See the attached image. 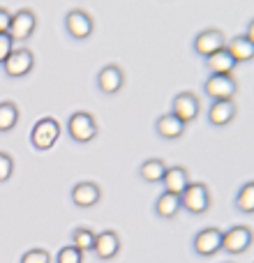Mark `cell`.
Listing matches in <instances>:
<instances>
[{
	"label": "cell",
	"mask_w": 254,
	"mask_h": 263,
	"mask_svg": "<svg viewBox=\"0 0 254 263\" xmlns=\"http://www.w3.org/2000/svg\"><path fill=\"white\" fill-rule=\"evenodd\" d=\"M252 242H254V233H252L250 227H245V224H236V227L222 231V250L231 256L245 254V252L252 247Z\"/></svg>",
	"instance_id": "cell-4"
},
{
	"label": "cell",
	"mask_w": 254,
	"mask_h": 263,
	"mask_svg": "<svg viewBox=\"0 0 254 263\" xmlns=\"http://www.w3.org/2000/svg\"><path fill=\"white\" fill-rule=\"evenodd\" d=\"M97 90L102 92V95H116V92H120V88L125 86V74L123 69H120V65H104V67L97 72Z\"/></svg>",
	"instance_id": "cell-12"
},
{
	"label": "cell",
	"mask_w": 254,
	"mask_h": 263,
	"mask_svg": "<svg viewBox=\"0 0 254 263\" xmlns=\"http://www.w3.org/2000/svg\"><path fill=\"white\" fill-rule=\"evenodd\" d=\"M238 213L243 215H254V180L241 185V190L236 192V201H233Z\"/></svg>",
	"instance_id": "cell-22"
},
{
	"label": "cell",
	"mask_w": 254,
	"mask_h": 263,
	"mask_svg": "<svg viewBox=\"0 0 254 263\" xmlns=\"http://www.w3.org/2000/svg\"><path fill=\"white\" fill-rule=\"evenodd\" d=\"M167 168L169 166L164 164V159L150 157V159H146V162L139 166V176H141V180H143V182H150V185H155V182H162Z\"/></svg>",
	"instance_id": "cell-21"
},
{
	"label": "cell",
	"mask_w": 254,
	"mask_h": 263,
	"mask_svg": "<svg viewBox=\"0 0 254 263\" xmlns=\"http://www.w3.org/2000/svg\"><path fill=\"white\" fill-rule=\"evenodd\" d=\"M204 90L213 102L233 100V95H236V90H238V83H236V79H233V74H210L204 81Z\"/></svg>",
	"instance_id": "cell-7"
},
{
	"label": "cell",
	"mask_w": 254,
	"mask_h": 263,
	"mask_svg": "<svg viewBox=\"0 0 254 263\" xmlns=\"http://www.w3.org/2000/svg\"><path fill=\"white\" fill-rule=\"evenodd\" d=\"M95 236L97 233L93 231V229L79 227L72 231V245L79 247L81 252H93V247H95Z\"/></svg>",
	"instance_id": "cell-24"
},
{
	"label": "cell",
	"mask_w": 254,
	"mask_h": 263,
	"mask_svg": "<svg viewBox=\"0 0 254 263\" xmlns=\"http://www.w3.org/2000/svg\"><path fill=\"white\" fill-rule=\"evenodd\" d=\"M162 185H164V192L180 196L185 192V187L190 185V173H187L185 166H169L162 178Z\"/></svg>",
	"instance_id": "cell-17"
},
{
	"label": "cell",
	"mask_w": 254,
	"mask_h": 263,
	"mask_svg": "<svg viewBox=\"0 0 254 263\" xmlns=\"http://www.w3.org/2000/svg\"><path fill=\"white\" fill-rule=\"evenodd\" d=\"M227 51L236 63H250L254 60V42H250L245 35H236L227 40Z\"/></svg>",
	"instance_id": "cell-19"
},
{
	"label": "cell",
	"mask_w": 254,
	"mask_h": 263,
	"mask_svg": "<svg viewBox=\"0 0 254 263\" xmlns=\"http://www.w3.org/2000/svg\"><path fill=\"white\" fill-rule=\"evenodd\" d=\"M12 49H14L12 35H9V32H0V65L7 60V55L12 53Z\"/></svg>",
	"instance_id": "cell-28"
},
{
	"label": "cell",
	"mask_w": 254,
	"mask_h": 263,
	"mask_svg": "<svg viewBox=\"0 0 254 263\" xmlns=\"http://www.w3.org/2000/svg\"><path fill=\"white\" fill-rule=\"evenodd\" d=\"M180 205L190 215H204L210 210V190L206 182H190L180 194Z\"/></svg>",
	"instance_id": "cell-3"
},
{
	"label": "cell",
	"mask_w": 254,
	"mask_h": 263,
	"mask_svg": "<svg viewBox=\"0 0 254 263\" xmlns=\"http://www.w3.org/2000/svg\"><path fill=\"white\" fill-rule=\"evenodd\" d=\"M95 256L100 261H111L114 256H118L120 252V238L116 231H102L95 236V247H93Z\"/></svg>",
	"instance_id": "cell-15"
},
{
	"label": "cell",
	"mask_w": 254,
	"mask_h": 263,
	"mask_svg": "<svg viewBox=\"0 0 254 263\" xmlns=\"http://www.w3.org/2000/svg\"><path fill=\"white\" fill-rule=\"evenodd\" d=\"M9 18H12V14H9L5 7H0V32L9 30Z\"/></svg>",
	"instance_id": "cell-29"
},
{
	"label": "cell",
	"mask_w": 254,
	"mask_h": 263,
	"mask_svg": "<svg viewBox=\"0 0 254 263\" xmlns=\"http://www.w3.org/2000/svg\"><path fill=\"white\" fill-rule=\"evenodd\" d=\"M14 173V159L9 153H0V182H7Z\"/></svg>",
	"instance_id": "cell-27"
},
{
	"label": "cell",
	"mask_w": 254,
	"mask_h": 263,
	"mask_svg": "<svg viewBox=\"0 0 254 263\" xmlns=\"http://www.w3.org/2000/svg\"><path fill=\"white\" fill-rule=\"evenodd\" d=\"M69 199L77 208H93V205L100 203L102 199V190L97 182H90V180H83V182H77L69 192Z\"/></svg>",
	"instance_id": "cell-13"
},
{
	"label": "cell",
	"mask_w": 254,
	"mask_h": 263,
	"mask_svg": "<svg viewBox=\"0 0 254 263\" xmlns=\"http://www.w3.org/2000/svg\"><path fill=\"white\" fill-rule=\"evenodd\" d=\"M192 250L199 256H204V259L215 256L217 252H222V231H220L217 227L201 229L194 236V240H192Z\"/></svg>",
	"instance_id": "cell-9"
},
{
	"label": "cell",
	"mask_w": 254,
	"mask_h": 263,
	"mask_svg": "<svg viewBox=\"0 0 254 263\" xmlns=\"http://www.w3.org/2000/svg\"><path fill=\"white\" fill-rule=\"evenodd\" d=\"M37 30V14L32 12V9L23 7L19 9V12L12 14V18H9V35H12L14 42H26L30 40L32 35H35Z\"/></svg>",
	"instance_id": "cell-6"
},
{
	"label": "cell",
	"mask_w": 254,
	"mask_h": 263,
	"mask_svg": "<svg viewBox=\"0 0 254 263\" xmlns=\"http://www.w3.org/2000/svg\"><path fill=\"white\" fill-rule=\"evenodd\" d=\"M206 60V69H208L210 74H231L233 69H236V60L231 58V53L227 51V46L220 51H215L213 55H208Z\"/></svg>",
	"instance_id": "cell-18"
},
{
	"label": "cell",
	"mask_w": 254,
	"mask_h": 263,
	"mask_svg": "<svg viewBox=\"0 0 254 263\" xmlns=\"http://www.w3.org/2000/svg\"><path fill=\"white\" fill-rule=\"evenodd\" d=\"M65 32L77 42L88 40L95 32V21L86 9H69L65 16Z\"/></svg>",
	"instance_id": "cell-5"
},
{
	"label": "cell",
	"mask_w": 254,
	"mask_h": 263,
	"mask_svg": "<svg viewBox=\"0 0 254 263\" xmlns=\"http://www.w3.org/2000/svg\"><path fill=\"white\" fill-rule=\"evenodd\" d=\"M97 132H100L97 120L88 111H74L67 118V134L74 143H90L97 139Z\"/></svg>",
	"instance_id": "cell-1"
},
{
	"label": "cell",
	"mask_w": 254,
	"mask_h": 263,
	"mask_svg": "<svg viewBox=\"0 0 254 263\" xmlns=\"http://www.w3.org/2000/svg\"><path fill=\"white\" fill-rule=\"evenodd\" d=\"M60 132H63V127H60V123L56 118H51V116L40 118L30 129V145L35 150H40V153L51 150L56 145V141L60 139Z\"/></svg>",
	"instance_id": "cell-2"
},
{
	"label": "cell",
	"mask_w": 254,
	"mask_h": 263,
	"mask_svg": "<svg viewBox=\"0 0 254 263\" xmlns=\"http://www.w3.org/2000/svg\"><path fill=\"white\" fill-rule=\"evenodd\" d=\"M183 210L180 205V196L178 194H169V192H162L155 201V215L159 219H173L178 213Z\"/></svg>",
	"instance_id": "cell-20"
},
{
	"label": "cell",
	"mask_w": 254,
	"mask_h": 263,
	"mask_svg": "<svg viewBox=\"0 0 254 263\" xmlns=\"http://www.w3.org/2000/svg\"><path fill=\"white\" fill-rule=\"evenodd\" d=\"M171 114L178 116V118H180L185 125L194 123V120L199 118V114H201L199 97H196L194 92H190V90L178 92V95L173 97V102H171Z\"/></svg>",
	"instance_id": "cell-10"
},
{
	"label": "cell",
	"mask_w": 254,
	"mask_h": 263,
	"mask_svg": "<svg viewBox=\"0 0 254 263\" xmlns=\"http://www.w3.org/2000/svg\"><path fill=\"white\" fill-rule=\"evenodd\" d=\"M19 118H21V111H19V106L14 104V102H0V132H12L16 127Z\"/></svg>",
	"instance_id": "cell-23"
},
{
	"label": "cell",
	"mask_w": 254,
	"mask_h": 263,
	"mask_svg": "<svg viewBox=\"0 0 254 263\" xmlns=\"http://www.w3.org/2000/svg\"><path fill=\"white\" fill-rule=\"evenodd\" d=\"M224 46H227V37H224V32L217 30V28H206V30H201L199 35L194 37L192 49H194L196 55L208 58V55H213L215 51L224 49Z\"/></svg>",
	"instance_id": "cell-11"
},
{
	"label": "cell",
	"mask_w": 254,
	"mask_h": 263,
	"mask_svg": "<svg viewBox=\"0 0 254 263\" xmlns=\"http://www.w3.org/2000/svg\"><path fill=\"white\" fill-rule=\"evenodd\" d=\"M56 263H83V252L74 245H67L58 252L56 256Z\"/></svg>",
	"instance_id": "cell-25"
},
{
	"label": "cell",
	"mask_w": 254,
	"mask_h": 263,
	"mask_svg": "<svg viewBox=\"0 0 254 263\" xmlns=\"http://www.w3.org/2000/svg\"><path fill=\"white\" fill-rule=\"evenodd\" d=\"M187 125L183 123L178 116H173L171 111L169 114H162L157 120H155V132H157L159 139H167V141H176L185 134Z\"/></svg>",
	"instance_id": "cell-14"
},
{
	"label": "cell",
	"mask_w": 254,
	"mask_h": 263,
	"mask_svg": "<svg viewBox=\"0 0 254 263\" xmlns=\"http://www.w3.org/2000/svg\"><path fill=\"white\" fill-rule=\"evenodd\" d=\"M21 263H51V254L46 250L35 247V250H28L26 254L21 256Z\"/></svg>",
	"instance_id": "cell-26"
},
{
	"label": "cell",
	"mask_w": 254,
	"mask_h": 263,
	"mask_svg": "<svg viewBox=\"0 0 254 263\" xmlns=\"http://www.w3.org/2000/svg\"><path fill=\"white\" fill-rule=\"evenodd\" d=\"M236 118V104L233 100H217L208 106V123L213 127H227Z\"/></svg>",
	"instance_id": "cell-16"
},
{
	"label": "cell",
	"mask_w": 254,
	"mask_h": 263,
	"mask_svg": "<svg viewBox=\"0 0 254 263\" xmlns=\"http://www.w3.org/2000/svg\"><path fill=\"white\" fill-rule=\"evenodd\" d=\"M32 67H35V55H32V51L23 49V46L12 49V53H9L7 60L3 63V69L9 79L28 77V74L32 72Z\"/></svg>",
	"instance_id": "cell-8"
},
{
	"label": "cell",
	"mask_w": 254,
	"mask_h": 263,
	"mask_svg": "<svg viewBox=\"0 0 254 263\" xmlns=\"http://www.w3.org/2000/svg\"><path fill=\"white\" fill-rule=\"evenodd\" d=\"M245 37H247V40H250V42H254V18H252V21H250V23H247V30H245Z\"/></svg>",
	"instance_id": "cell-30"
}]
</instances>
